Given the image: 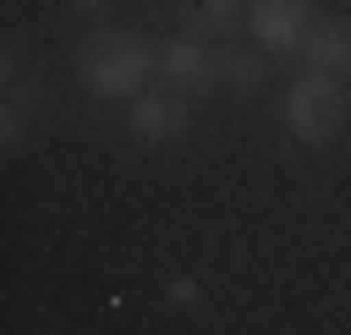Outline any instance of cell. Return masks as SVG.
<instances>
[{"instance_id": "1", "label": "cell", "mask_w": 351, "mask_h": 335, "mask_svg": "<svg viewBox=\"0 0 351 335\" xmlns=\"http://www.w3.org/2000/svg\"><path fill=\"white\" fill-rule=\"evenodd\" d=\"M75 75H82L90 97H128V105H135L142 90L157 82V45L135 38V30H97V38H82Z\"/></svg>"}, {"instance_id": "2", "label": "cell", "mask_w": 351, "mask_h": 335, "mask_svg": "<svg viewBox=\"0 0 351 335\" xmlns=\"http://www.w3.org/2000/svg\"><path fill=\"white\" fill-rule=\"evenodd\" d=\"M344 127H351V82L322 75V67H299L284 82V134L306 142V149H322V142H337Z\"/></svg>"}, {"instance_id": "3", "label": "cell", "mask_w": 351, "mask_h": 335, "mask_svg": "<svg viewBox=\"0 0 351 335\" xmlns=\"http://www.w3.org/2000/svg\"><path fill=\"white\" fill-rule=\"evenodd\" d=\"M157 82H165V90H180V97H202V90L224 82V53H217L210 38L180 30V38H165V45H157Z\"/></svg>"}, {"instance_id": "4", "label": "cell", "mask_w": 351, "mask_h": 335, "mask_svg": "<svg viewBox=\"0 0 351 335\" xmlns=\"http://www.w3.org/2000/svg\"><path fill=\"white\" fill-rule=\"evenodd\" d=\"M314 0H247V30H254V45L269 53V60H299L306 53V38H314Z\"/></svg>"}, {"instance_id": "5", "label": "cell", "mask_w": 351, "mask_h": 335, "mask_svg": "<svg viewBox=\"0 0 351 335\" xmlns=\"http://www.w3.org/2000/svg\"><path fill=\"white\" fill-rule=\"evenodd\" d=\"M187 120H195V97H180V90H142L135 105H128L135 142H180Z\"/></svg>"}, {"instance_id": "6", "label": "cell", "mask_w": 351, "mask_h": 335, "mask_svg": "<svg viewBox=\"0 0 351 335\" xmlns=\"http://www.w3.org/2000/svg\"><path fill=\"white\" fill-rule=\"evenodd\" d=\"M299 60H306V67H322V75H337V82H351V15H322Z\"/></svg>"}, {"instance_id": "7", "label": "cell", "mask_w": 351, "mask_h": 335, "mask_svg": "<svg viewBox=\"0 0 351 335\" xmlns=\"http://www.w3.org/2000/svg\"><path fill=\"white\" fill-rule=\"evenodd\" d=\"M45 105V90L38 82H23V60H15V45H8V105H0V142H23L30 127V112Z\"/></svg>"}, {"instance_id": "8", "label": "cell", "mask_w": 351, "mask_h": 335, "mask_svg": "<svg viewBox=\"0 0 351 335\" xmlns=\"http://www.w3.org/2000/svg\"><path fill=\"white\" fill-rule=\"evenodd\" d=\"M239 23H247V0H195V23L187 30L195 38H232Z\"/></svg>"}, {"instance_id": "9", "label": "cell", "mask_w": 351, "mask_h": 335, "mask_svg": "<svg viewBox=\"0 0 351 335\" xmlns=\"http://www.w3.org/2000/svg\"><path fill=\"white\" fill-rule=\"evenodd\" d=\"M262 60H269L262 45H254V53H232V45H224V82H232V90H254V82H262Z\"/></svg>"}, {"instance_id": "10", "label": "cell", "mask_w": 351, "mask_h": 335, "mask_svg": "<svg viewBox=\"0 0 351 335\" xmlns=\"http://www.w3.org/2000/svg\"><path fill=\"white\" fill-rule=\"evenodd\" d=\"M75 8H105V0H75Z\"/></svg>"}]
</instances>
